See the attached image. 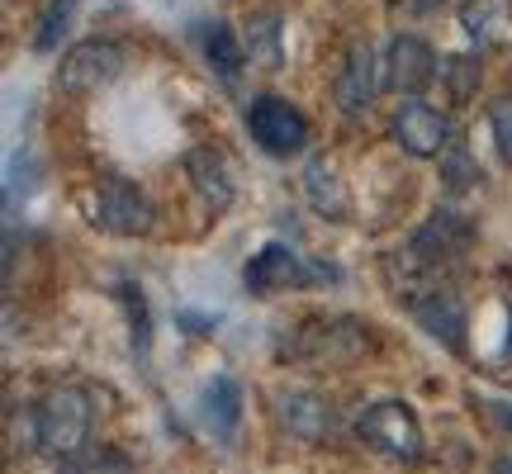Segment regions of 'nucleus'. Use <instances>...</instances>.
<instances>
[{
    "instance_id": "8",
    "label": "nucleus",
    "mask_w": 512,
    "mask_h": 474,
    "mask_svg": "<svg viewBox=\"0 0 512 474\" xmlns=\"http://www.w3.org/2000/svg\"><path fill=\"white\" fill-rule=\"evenodd\" d=\"M124 72V53L114 48V43H76L72 53L62 57V67H57V86L62 91H100V86H110L114 76Z\"/></svg>"
},
{
    "instance_id": "7",
    "label": "nucleus",
    "mask_w": 512,
    "mask_h": 474,
    "mask_svg": "<svg viewBox=\"0 0 512 474\" xmlns=\"http://www.w3.org/2000/svg\"><path fill=\"white\" fill-rule=\"evenodd\" d=\"M389 138L408 157H437L441 147H451V124L432 105H422L418 95H403V105L389 119Z\"/></svg>"
},
{
    "instance_id": "9",
    "label": "nucleus",
    "mask_w": 512,
    "mask_h": 474,
    "mask_svg": "<svg viewBox=\"0 0 512 474\" xmlns=\"http://www.w3.org/2000/svg\"><path fill=\"white\" fill-rule=\"evenodd\" d=\"M380 86H384V67H380V57H375V48H370V43H356L347 53V62H342L337 81H332V95H337L342 114H351V119L366 114L370 105H375Z\"/></svg>"
},
{
    "instance_id": "6",
    "label": "nucleus",
    "mask_w": 512,
    "mask_h": 474,
    "mask_svg": "<svg viewBox=\"0 0 512 474\" xmlns=\"http://www.w3.org/2000/svg\"><path fill=\"white\" fill-rule=\"evenodd\" d=\"M152 219H157V214H152L147 195L133 181H124V176L100 181V190H95V223H100L105 233L143 237V233H152Z\"/></svg>"
},
{
    "instance_id": "4",
    "label": "nucleus",
    "mask_w": 512,
    "mask_h": 474,
    "mask_svg": "<svg viewBox=\"0 0 512 474\" xmlns=\"http://www.w3.org/2000/svg\"><path fill=\"white\" fill-rule=\"evenodd\" d=\"M242 280H247L252 294H280V290H299V285L337 280V271H332V266H313L309 256H299V252H290V247L271 242V247H261V252L247 261Z\"/></svg>"
},
{
    "instance_id": "5",
    "label": "nucleus",
    "mask_w": 512,
    "mask_h": 474,
    "mask_svg": "<svg viewBox=\"0 0 512 474\" xmlns=\"http://www.w3.org/2000/svg\"><path fill=\"white\" fill-rule=\"evenodd\" d=\"M247 128L271 157H294L309 147V119L280 95H256L252 110H247Z\"/></svg>"
},
{
    "instance_id": "3",
    "label": "nucleus",
    "mask_w": 512,
    "mask_h": 474,
    "mask_svg": "<svg viewBox=\"0 0 512 474\" xmlns=\"http://www.w3.org/2000/svg\"><path fill=\"white\" fill-rule=\"evenodd\" d=\"M356 437L366 441L370 451H380L389 460H418L422 456V427L403 403H366L356 418Z\"/></svg>"
},
{
    "instance_id": "14",
    "label": "nucleus",
    "mask_w": 512,
    "mask_h": 474,
    "mask_svg": "<svg viewBox=\"0 0 512 474\" xmlns=\"http://www.w3.org/2000/svg\"><path fill=\"white\" fill-rule=\"evenodd\" d=\"M304 195H309V204L318 209V214H328V219H347V185H342V176H337V166H332V157H313L309 166H304Z\"/></svg>"
},
{
    "instance_id": "12",
    "label": "nucleus",
    "mask_w": 512,
    "mask_h": 474,
    "mask_svg": "<svg viewBox=\"0 0 512 474\" xmlns=\"http://www.w3.org/2000/svg\"><path fill=\"white\" fill-rule=\"evenodd\" d=\"M470 242H475V228L460 219V214H446V209H441V214H432L418 233L408 237V252L422 256L432 271H441L446 261H456V256L470 252Z\"/></svg>"
},
{
    "instance_id": "21",
    "label": "nucleus",
    "mask_w": 512,
    "mask_h": 474,
    "mask_svg": "<svg viewBox=\"0 0 512 474\" xmlns=\"http://www.w3.org/2000/svg\"><path fill=\"white\" fill-rule=\"evenodd\" d=\"M489 128H494L498 157L512 166V100H498L494 110H489Z\"/></svg>"
},
{
    "instance_id": "13",
    "label": "nucleus",
    "mask_w": 512,
    "mask_h": 474,
    "mask_svg": "<svg viewBox=\"0 0 512 474\" xmlns=\"http://www.w3.org/2000/svg\"><path fill=\"white\" fill-rule=\"evenodd\" d=\"M185 176L200 190L204 209L223 214V209L233 204V176H228V166H223V157L214 147H190V152H185Z\"/></svg>"
},
{
    "instance_id": "10",
    "label": "nucleus",
    "mask_w": 512,
    "mask_h": 474,
    "mask_svg": "<svg viewBox=\"0 0 512 474\" xmlns=\"http://www.w3.org/2000/svg\"><path fill=\"white\" fill-rule=\"evenodd\" d=\"M437 53L422 43V38L403 34L389 43V53H384V86L399 95H422L432 81H437Z\"/></svg>"
},
{
    "instance_id": "2",
    "label": "nucleus",
    "mask_w": 512,
    "mask_h": 474,
    "mask_svg": "<svg viewBox=\"0 0 512 474\" xmlns=\"http://www.w3.org/2000/svg\"><path fill=\"white\" fill-rule=\"evenodd\" d=\"M370 332L351 318H313L285 342V356L313 365V370H332V365H347L356 356H366Z\"/></svg>"
},
{
    "instance_id": "16",
    "label": "nucleus",
    "mask_w": 512,
    "mask_h": 474,
    "mask_svg": "<svg viewBox=\"0 0 512 474\" xmlns=\"http://www.w3.org/2000/svg\"><path fill=\"white\" fill-rule=\"evenodd\" d=\"M280 422L294 437L323 441L332 432V408L323 399H313V394H280Z\"/></svg>"
},
{
    "instance_id": "22",
    "label": "nucleus",
    "mask_w": 512,
    "mask_h": 474,
    "mask_svg": "<svg viewBox=\"0 0 512 474\" xmlns=\"http://www.w3.org/2000/svg\"><path fill=\"white\" fill-rule=\"evenodd\" d=\"M413 5H418V10H437L441 0H413Z\"/></svg>"
},
{
    "instance_id": "1",
    "label": "nucleus",
    "mask_w": 512,
    "mask_h": 474,
    "mask_svg": "<svg viewBox=\"0 0 512 474\" xmlns=\"http://www.w3.org/2000/svg\"><path fill=\"white\" fill-rule=\"evenodd\" d=\"M91 437V399L62 384L53 394H43V403L34 408V441L43 456H57V460H72L81 456V446Z\"/></svg>"
},
{
    "instance_id": "23",
    "label": "nucleus",
    "mask_w": 512,
    "mask_h": 474,
    "mask_svg": "<svg viewBox=\"0 0 512 474\" xmlns=\"http://www.w3.org/2000/svg\"><path fill=\"white\" fill-rule=\"evenodd\" d=\"M498 474H512V465H498Z\"/></svg>"
},
{
    "instance_id": "18",
    "label": "nucleus",
    "mask_w": 512,
    "mask_h": 474,
    "mask_svg": "<svg viewBox=\"0 0 512 474\" xmlns=\"http://www.w3.org/2000/svg\"><path fill=\"white\" fill-rule=\"evenodd\" d=\"M200 43H204V57H209V67L233 86L238 81V72H242V43H238V34L228 29V24H204L200 29Z\"/></svg>"
},
{
    "instance_id": "20",
    "label": "nucleus",
    "mask_w": 512,
    "mask_h": 474,
    "mask_svg": "<svg viewBox=\"0 0 512 474\" xmlns=\"http://www.w3.org/2000/svg\"><path fill=\"white\" fill-rule=\"evenodd\" d=\"M441 181L451 185L456 195H465V190H470V185L479 181V166H475V157H470V152H465V147H460V143H451V147H446V157H441Z\"/></svg>"
},
{
    "instance_id": "19",
    "label": "nucleus",
    "mask_w": 512,
    "mask_h": 474,
    "mask_svg": "<svg viewBox=\"0 0 512 474\" xmlns=\"http://www.w3.org/2000/svg\"><path fill=\"white\" fill-rule=\"evenodd\" d=\"M72 15H76V0H48V10L38 15V29H34V53H53L57 43L67 38Z\"/></svg>"
},
{
    "instance_id": "11",
    "label": "nucleus",
    "mask_w": 512,
    "mask_h": 474,
    "mask_svg": "<svg viewBox=\"0 0 512 474\" xmlns=\"http://www.w3.org/2000/svg\"><path fill=\"white\" fill-rule=\"evenodd\" d=\"M408 313L422 323V332H432L441 347L465 351V299L446 285H432L422 290L418 299H408Z\"/></svg>"
},
{
    "instance_id": "15",
    "label": "nucleus",
    "mask_w": 512,
    "mask_h": 474,
    "mask_svg": "<svg viewBox=\"0 0 512 474\" xmlns=\"http://www.w3.org/2000/svg\"><path fill=\"white\" fill-rule=\"evenodd\" d=\"M460 29L484 48L503 43L512 34V0H465L460 5Z\"/></svg>"
},
{
    "instance_id": "17",
    "label": "nucleus",
    "mask_w": 512,
    "mask_h": 474,
    "mask_svg": "<svg viewBox=\"0 0 512 474\" xmlns=\"http://www.w3.org/2000/svg\"><path fill=\"white\" fill-rule=\"evenodd\" d=\"M200 413H204V422H209L219 437H233V432H238V413H242L238 384L228 380V375H219V380L200 394Z\"/></svg>"
}]
</instances>
